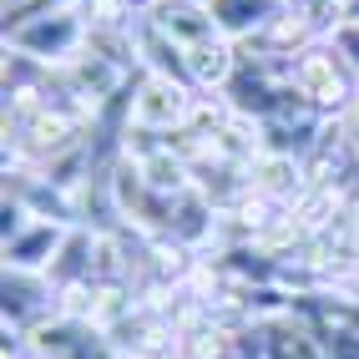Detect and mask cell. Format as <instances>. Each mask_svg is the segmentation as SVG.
Here are the masks:
<instances>
[{
	"label": "cell",
	"mask_w": 359,
	"mask_h": 359,
	"mask_svg": "<svg viewBox=\"0 0 359 359\" xmlns=\"http://www.w3.org/2000/svg\"><path fill=\"white\" fill-rule=\"evenodd\" d=\"M56 6H66V0H6V6H0V15H6V31H15V26H26V20L56 11Z\"/></svg>",
	"instance_id": "obj_10"
},
{
	"label": "cell",
	"mask_w": 359,
	"mask_h": 359,
	"mask_svg": "<svg viewBox=\"0 0 359 359\" xmlns=\"http://www.w3.org/2000/svg\"><path fill=\"white\" fill-rule=\"evenodd\" d=\"M339 132H344V142H349V147L359 152V91H354V102L339 111Z\"/></svg>",
	"instance_id": "obj_12"
},
{
	"label": "cell",
	"mask_w": 359,
	"mask_h": 359,
	"mask_svg": "<svg viewBox=\"0 0 359 359\" xmlns=\"http://www.w3.org/2000/svg\"><path fill=\"white\" fill-rule=\"evenodd\" d=\"M147 20L157 31H167L182 51L187 46H203L218 36V20H212V11L203 6V0H157V6L147 11Z\"/></svg>",
	"instance_id": "obj_6"
},
{
	"label": "cell",
	"mask_w": 359,
	"mask_h": 359,
	"mask_svg": "<svg viewBox=\"0 0 359 359\" xmlns=\"http://www.w3.org/2000/svg\"><path fill=\"white\" fill-rule=\"evenodd\" d=\"M132 51H137V71H147V76H167V81H187V51L167 31H157L147 15L132 20ZM187 86H193V81H187Z\"/></svg>",
	"instance_id": "obj_5"
},
{
	"label": "cell",
	"mask_w": 359,
	"mask_h": 359,
	"mask_svg": "<svg viewBox=\"0 0 359 359\" xmlns=\"http://www.w3.org/2000/svg\"><path fill=\"white\" fill-rule=\"evenodd\" d=\"M344 20H359V0H344Z\"/></svg>",
	"instance_id": "obj_13"
},
{
	"label": "cell",
	"mask_w": 359,
	"mask_h": 359,
	"mask_svg": "<svg viewBox=\"0 0 359 359\" xmlns=\"http://www.w3.org/2000/svg\"><path fill=\"white\" fill-rule=\"evenodd\" d=\"M218 36H228L233 46H248L273 26V15L283 11V0H208Z\"/></svg>",
	"instance_id": "obj_7"
},
{
	"label": "cell",
	"mask_w": 359,
	"mask_h": 359,
	"mask_svg": "<svg viewBox=\"0 0 359 359\" xmlns=\"http://www.w3.org/2000/svg\"><path fill=\"white\" fill-rule=\"evenodd\" d=\"M329 41H334V46H339V56L349 61V71H354V76H359V20H344V26H339V31H334Z\"/></svg>",
	"instance_id": "obj_11"
},
{
	"label": "cell",
	"mask_w": 359,
	"mask_h": 359,
	"mask_svg": "<svg viewBox=\"0 0 359 359\" xmlns=\"http://www.w3.org/2000/svg\"><path fill=\"white\" fill-rule=\"evenodd\" d=\"M238 61H243V46H233L228 36L187 46V81L198 91H228V81L238 76Z\"/></svg>",
	"instance_id": "obj_8"
},
{
	"label": "cell",
	"mask_w": 359,
	"mask_h": 359,
	"mask_svg": "<svg viewBox=\"0 0 359 359\" xmlns=\"http://www.w3.org/2000/svg\"><path fill=\"white\" fill-rule=\"evenodd\" d=\"M86 36H91L86 15L76 11V0H66V6H56V11L26 20V26L6 31V51L26 56V61H36V66H46V71H56V66L76 61V56L86 51Z\"/></svg>",
	"instance_id": "obj_1"
},
{
	"label": "cell",
	"mask_w": 359,
	"mask_h": 359,
	"mask_svg": "<svg viewBox=\"0 0 359 359\" xmlns=\"http://www.w3.org/2000/svg\"><path fill=\"white\" fill-rule=\"evenodd\" d=\"M26 359H46V354H26Z\"/></svg>",
	"instance_id": "obj_14"
},
{
	"label": "cell",
	"mask_w": 359,
	"mask_h": 359,
	"mask_svg": "<svg viewBox=\"0 0 359 359\" xmlns=\"http://www.w3.org/2000/svg\"><path fill=\"white\" fill-rule=\"evenodd\" d=\"M289 86H294L319 116H339V111L354 102L359 76L349 71V61L339 56V46H334V41H319V46H309L304 56H294Z\"/></svg>",
	"instance_id": "obj_2"
},
{
	"label": "cell",
	"mask_w": 359,
	"mask_h": 359,
	"mask_svg": "<svg viewBox=\"0 0 359 359\" xmlns=\"http://www.w3.org/2000/svg\"><path fill=\"white\" fill-rule=\"evenodd\" d=\"M289 6H294L299 15H309V20H314L324 41L344 26V0H289Z\"/></svg>",
	"instance_id": "obj_9"
},
{
	"label": "cell",
	"mask_w": 359,
	"mask_h": 359,
	"mask_svg": "<svg viewBox=\"0 0 359 359\" xmlns=\"http://www.w3.org/2000/svg\"><path fill=\"white\" fill-rule=\"evenodd\" d=\"M66 223H51V218H31L15 238H6V269L15 273H51V263L66 243Z\"/></svg>",
	"instance_id": "obj_4"
},
{
	"label": "cell",
	"mask_w": 359,
	"mask_h": 359,
	"mask_svg": "<svg viewBox=\"0 0 359 359\" xmlns=\"http://www.w3.org/2000/svg\"><path fill=\"white\" fill-rule=\"evenodd\" d=\"M193 102L198 91L187 81H167V76H147V71H137L132 76V127L142 132H182L193 122Z\"/></svg>",
	"instance_id": "obj_3"
}]
</instances>
